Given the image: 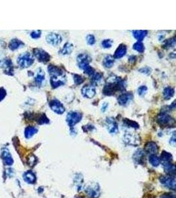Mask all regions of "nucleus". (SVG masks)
Instances as JSON below:
<instances>
[{
	"label": "nucleus",
	"instance_id": "e433bc0d",
	"mask_svg": "<svg viewBox=\"0 0 176 198\" xmlns=\"http://www.w3.org/2000/svg\"><path fill=\"white\" fill-rule=\"evenodd\" d=\"M73 79H74V82L76 85H81V83H83L84 82V81H85V78L83 77V76L80 75H77V74H74L73 75Z\"/></svg>",
	"mask_w": 176,
	"mask_h": 198
},
{
	"label": "nucleus",
	"instance_id": "f03ea898",
	"mask_svg": "<svg viewBox=\"0 0 176 198\" xmlns=\"http://www.w3.org/2000/svg\"><path fill=\"white\" fill-rule=\"evenodd\" d=\"M34 59L29 52H25L20 55L17 58L19 66L23 68H26L33 65Z\"/></svg>",
	"mask_w": 176,
	"mask_h": 198
},
{
	"label": "nucleus",
	"instance_id": "8fccbe9b",
	"mask_svg": "<svg viewBox=\"0 0 176 198\" xmlns=\"http://www.w3.org/2000/svg\"><path fill=\"white\" fill-rule=\"evenodd\" d=\"M0 64H1V60H0Z\"/></svg>",
	"mask_w": 176,
	"mask_h": 198
},
{
	"label": "nucleus",
	"instance_id": "ea45409f",
	"mask_svg": "<svg viewBox=\"0 0 176 198\" xmlns=\"http://www.w3.org/2000/svg\"><path fill=\"white\" fill-rule=\"evenodd\" d=\"M86 42L89 45H93L96 42V39L93 34H88L86 36Z\"/></svg>",
	"mask_w": 176,
	"mask_h": 198
},
{
	"label": "nucleus",
	"instance_id": "a211bd4d",
	"mask_svg": "<svg viewBox=\"0 0 176 198\" xmlns=\"http://www.w3.org/2000/svg\"><path fill=\"white\" fill-rule=\"evenodd\" d=\"M2 158L6 165L11 166L13 163V159L12 158L10 152L7 149H3L2 150Z\"/></svg>",
	"mask_w": 176,
	"mask_h": 198
},
{
	"label": "nucleus",
	"instance_id": "393cba45",
	"mask_svg": "<svg viewBox=\"0 0 176 198\" xmlns=\"http://www.w3.org/2000/svg\"><path fill=\"white\" fill-rule=\"evenodd\" d=\"M73 50V45L70 42H67L65 44V45L63 46V48L61 50V52H59V53H61L62 55H68L70 54Z\"/></svg>",
	"mask_w": 176,
	"mask_h": 198
},
{
	"label": "nucleus",
	"instance_id": "58836bf2",
	"mask_svg": "<svg viewBox=\"0 0 176 198\" xmlns=\"http://www.w3.org/2000/svg\"><path fill=\"white\" fill-rule=\"evenodd\" d=\"M175 44V38H173L168 39V40H166L165 42H164V45L165 48H171V47L174 46Z\"/></svg>",
	"mask_w": 176,
	"mask_h": 198
},
{
	"label": "nucleus",
	"instance_id": "20e7f679",
	"mask_svg": "<svg viewBox=\"0 0 176 198\" xmlns=\"http://www.w3.org/2000/svg\"><path fill=\"white\" fill-rule=\"evenodd\" d=\"M157 121L160 125L163 126H170L175 124L174 119L166 112L160 113L158 116Z\"/></svg>",
	"mask_w": 176,
	"mask_h": 198
},
{
	"label": "nucleus",
	"instance_id": "6e6552de",
	"mask_svg": "<svg viewBox=\"0 0 176 198\" xmlns=\"http://www.w3.org/2000/svg\"><path fill=\"white\" fill-rule=\"evenodd\" d=\"M160 182L164 186L170 188L171 189H175V176H162L160 177Z\"/></svg>",
	"mask_w": 176,
	"mask_h": 198
},
{
	"label": "nucleus",
	"instance_id": "2eb2a0df",
	"mask_svg": "<svg viewBox=\"0 0 176 198\" xmlns=\"http://www.w3.org/2000/svg\"><path fill=\"white\" fill-rule=\"evenodd\" d=\"M133 98V96L131 92H124L119 96L118 101V103L121 106H126L131 102Z\"/></svg>",
	"mask_w": 176,
	"mask_h": 198
},
{
	"label": "nucleus",
	"instance_id": "49530a36",
	"mask_svg": "<svg viewBox=\"0 0 176 198\" xmlns=\"http://www.w3.org/2000/svg\"><path fill=\"white\" fill-rule=\"evenodd\" d=\"M170 143L171 145H172L173 146H175V132L173 133L172 136H171V137Z\"/></svg>",
	"mask_w": 176,
	"mask_h": 198
},
{
	"label": "nucleus",
	"instance_id": "0eeeda50",
	"mask_svg": "<svg viewBox=\"0 0 176 198\" xmlns=\"http://www.w3.org/2000/svg\"><path fill=\"white\" fill-rule=\"evenodd\" d=\"M33 54L39 62L42 63H47L50 60V55L40 48H35L33 50Z\"/></svg>",
	"mask_w": 176,
	"mask_h": 198
},
{
	"label": "nucleus",
	"instance_id": "473e14b6",
	"mask_svg": "<svg viewBox=\"0 0 176 198\" xmlns=\"http://www.w3.org/2000/svg\"><path fill=\"white\" fill-rule=\"evenodd\" d=\"M102 79V75L100 73H94V74L92 76V81L94 85H98L101 82Z\"/></svg>",
	"mask_w": 176,
	"mask_h": 198
},
{
	"label": "nucleus",
	"instance_id": "dca6fc26",
	"mask_svg": "<svg viewBox=\"0 0 176 198\" xmlns=\"http://www.w3.org/2000/svg\"><path fill=\"white\" fill-rule=\"evenodd\" d=\"M145 151L150 155H156L158 152V147L157 144L153 141L148 142L145 147Z\"/></svg>",
	"mask_w": 176,
	"mask_h": 198
},
{
	"label": "nucleus",
	"instance_id": "37998d69",
	"mask_svg": "<svg viewBox=\"0 0 176 198\" xmlns=\"http://www.w3.org/2000/svg\"><path fill=\"white\" fill-rule=\"evenodd\" d=\"M7 95V92L5 88L0 87V102L2 101Z\"/></svg>",
	"mask_w": 176,
	"mask_h": 198
},
{
	"label": "nucleus",
	"instance_id": "72a5a7b5",
	"mask_svg": "<svg viewBox=\"0 0 176 198\" xmlns=\"http://www.w3.org/2000/svg\"><path fill=\"white\" fill-rule=\"evenodd\" d=\"M133 48L138 52H140V53H142L144 51H145V46L141 42H137L133 44Z\"/></svg>",
	"mask_w": 176,
	"mask_h": 198
},
{
	"label": "nucleus",
	"instance_id": "c03bdc74",
	"mask_svg": "<svg viewBox=\"0 0 176 198\" xmlns=\"http://www.w3.org/2000/svg\"><path fill=\"white\" fill-rule=\"evenodd\" d=\"M139 71L141 72V73H143V74H145L149 75L151 73V69L149 68V67H143L141 69H140Z\"/></svg>",
	"mask_w": 176,
	"mask_h": 198
},
{
	"label": "nucleus",
	"instance_id": "de8ad7c7",
	"mask_svg": "<svg viewBox=\"0 0 176 198\" xmlns=\"http://www.w3.org/2000/svg\"><path fill=\"white\" fill-rule=\"evenodd\" d=\"M107 107H108V103H104L102 104V108H101L102 112H106V110L107 109Z\"/></svg>",
	"mask_w": 176,
	"mask_h": 198
},
{
	"label": "nucleus",
	"instance_id": "423d86ee",
	"mask_svg": "<svg viewBox=\"0 0 176 198\" xmlns=\"http://www.w3.org/2000/svg\"><path fill=\"white\" fill-rule=\"evenodd\" d=\"M124 141L127 145H131V146H137L141 143V138L137 134L134 133H125L123 137Z\"/></svg>",
	"mask_w": 176,
	"mask_h": 198
},
{
	"label": "nucleus",
	"instance_id": "cd10ccee",
	"mask_svg": "<svg viewBox=\"0 0 176 198\" xmlns=\"http://www.w3.org/2000/svg\"><path fill=\"white\" fill-rule=\"evenodd\" d=\"M174 89L171 87H167L164 88V89L163 91V95L164 97L166 100H169L171 97H173L174 95Z\"/></svg>",
	"mask_w": 176,
	"mask_h": 198
},
{
	"label": "nucleus",
	"instance_id": "aec40b11",
	"mask_svg": "<svg viewBox=\"0 0 176 198\" xmlns=\"http://www.w3.org/2000/svg\"><path fill=\"white\" fill-rule=\"evenodd\" d=\"M132 33H133L134 38L137 39L138 42H141L146 37L148 34V31L145 30H135L132 31Z\"/></svg>",
	"mask_w": 176,
	"mask_h": 198
},
{
	"label": "nucleus",
	"instance_id": "39448f33",
	"mask_svg": "<svg viewBox=\"0 0 176 198\" xmlns=\"http://www.w3.org/2000/svg\"><path fill=\"white\" fill-rule=\"evenodd\" d=\"M86 194L90 198H98L100 195V188L98 183H91L85 189Z\"/></svg>",
	"mask_w": 176,
	"mask_h": 198
},
{
	"label": "nucleus",
	"instance_id": "7c9ffc66",
	"mask_svg": "<svg viewBox=\"0 0 176 198\" xmlns=\"http://www.w3.org/2000/svg\"><path fill=\"white\" fill-rule=\"evenodd\" d=\"M50 83L53 88H56L65 84V82L58 79V78H50Z\"/></svg>",
	"mask_w": 176,
	"mask_h": 198
},
{
	"label": "nucleus",
	"instance_id": "9d476101",
	"mask_svg": "<svg viewBox=\"0 0 176 198\" xmlns=\"http://www.w3.org/2000/svg\"><path fill=\"white\" fill-rule=\"evenodd\" d=\"M90 62V58L86 54H80L77 56V63L78 66L80 69L83 70H85L86 69L89 67Z\"/></svg>",
	"mask_w": 176,
	"mask_h": 198
},
{
	"label": "nucleus",
	"instance_id": "79ce46f5",
	"mask_svg": "<svg viewBox=\"0 0 176 198\" xmlns=\"http://www.w3.org/2000/svg\"><path fill=\"white\" fill-rule=\"evenodd\" d=\"M147 90H148V88H147L146 86L142 85L141 87H139L138 88V94L140 96H143L146 93Z\"/></svg>",
	"mask_w": 176,
	"mask_h": 198
},
{
	"label": "nucleus",
	"instance_id": "1a4fd4ad",
	"mask_svg": "<svg viewBox=\"0 0 176 198\" xmlns=\"http://www.w3.org/2000/svg\"><path fill=\"white\" fill-rule=\"evenodd\" d=\"M49 105L52 111L56 113L57 114H62L65 111V108L63 104L57 99L51 100L49 103Z\"/></svg>",
	"mask_w": 176,
	"mask_h": 198
},
{
	"label": "nucleus",
	"instance_id": "9b49d317",
	"mask_svg": "<svg viewBox=\"0 0 176 198\" xmlns=\"http://www.w3.org/2000/svg\"><path fill=\"white\" fill-rule=\"evenodd\" d=\"M46 38L47 42L53 46H58L62 41V36L59 34L55 33H50L48 34Z\"/></svg>",
	"mask_w": 176,
	"mask_h": 198
},
{
	"label": "nucleus",
	"instance_id": "5701e85b",
	"mask_svg": "<svg viewBox=\"0 0 176 198\" xmlns=\"http://www.w3.org/2000/svg\"><path fill=\"white\" fill-rule=\"evenodd\" d=\"M45 79V73L44 72V71L42 70V69H39L37 76L35 77V81L36 83H37L38 86L42 85V84L43 83Z\"/></svg>",
	"mask_w": 176,
	"mask_h": 198
},
{
	"label": "nucleus",
	"instance_id": "f257e3e1",
	"mask_svg": "<svg viewBox=\"0 0 176 198\" xmlns=\"http://www.w3.org/2000/svg\"><path fill=\"white\" fill-rule=\"evenodd\" d=\"M125 83L117 76L110 77L104 88V94L110 96L118 91H124L125 88Z\"/></svg>",
	"mask_w": 176,
	"mask_h": 198
},
{
	"label": "nucleus",
	"instance_id": "f704fd0d",
	"mask_svg": "<svg viewBox=\"0 0 176 198\" xmlns=\"http://www.w3.org/2000/svg\"><path fill=\"white\" fill-rule=\"evenodd\" d=\"M37 122L39 124L42 125V124H48L50 122V121L44 114H40L39 116V117L38 118V120H37Z\"/></svg>",
	"mask_w": 176,
	"mask_h": 198
},
{
	"label": "nucleus",
	"instance_id": "f8f14e48",
	"mask_svg": "<svg viewBox=\"0 0 176 198\" xmlns=\"http://www.w3.org/2000/svg\"><path fill=\"white\" fill-rule=\"evenodd\" d=\"M107 130L111 134H115L118 131V125L113 118H107L106 120Z\"/></svg>",
	"mask_w": 176,
	"mask_h": 198
},
{
	"label": "nucleus",
	"instance_id": "6ab92c4d",
	"mask_svg": "<svg viewBox=\"0 0 176 198\" xmlns=\"http://www.w3.org/2000/svg\"><path fill=\"white\" fill-rule=\"evenodd\" d=\"M127 53V46L125 44H121L118 46V48L115 50L114 58L115 59H120L123 57Z\"/></svg>",
	"mask_w": 176,
	"mask_h": 198
},
{
	"label": "nucleus",
	"instance_id": "c756f323",
	"mask_svg": "<svg viewBox=\"0 0 176 198\" xmlns=\"http://www.w3.org/2000/svg\"><path fill=\"white\" fill-rule=\"evenodd\" d=\"M160 159V162L162 161V163H169V162H171V160L173 159V157L172 155H171L170 153H167L165 151H164L162 153Z\"/></svg>",
	"mask_w": 176,
	"mask_h": 198
},
{
	"label": "nucleus",
	"instance_id": "4468645a",
	"mask_svg": "<svg viewBox=\"0 0 176 198\" xmlns=\"http://www.w3.org/2000/svg\"><path fill=\"white\" fill-rule=\"evenodd\" d=\"M49 74L50 75V78H58L59 77L63 76V71L61 68L56 66L50 65L48 67Z\"/></svg>",
	"mask_w": 176,
	"mask_h": 198
},
{
	"label": "nucleus",
	"instance_id": "c85d7f7f",
	"mask_svg": "<svg viewBox=\"0 0 176 198\" xmlns=\"http://www.w3.org/2000/svg\"><path fill=\"white\" fill-rule=\"evenodd\" d=\"M74 183L78 190H80L83 185V177L81 174H77L74 177Z\"/></svg>",
	"mask_w": 176,
	"mask_h": 198
},
{
	"label": "nucleus",
	"instance_id": "4be33fe9",
	"mask_svg": "<svg viewBox=\"0 0 176 198\" xmlns=\"http://www.w3.org/2000/svg\"><path fill=\"white\" fill-rule=\"evenodd\" d=\"M24 46V43L21 41V40L17 38L12 39L9 43V48L12 51L17 50L19 48H21V46Z\"/></svg>",
	"mask_w": 176,
	"mask_h": 198
},
{
	"label": "nucleus",
	"instance_id": "2f4dec72",
	"mask_svg": "<svg viewBox=\"0 0 176 198\" xmlns=\"http://www.w3.org/2000/svg\"><path fill=\"white\" fill-rule=\"evenodd\" d=\"M149 162L154 167H157L160 164V159L156 155H150L149 157Z\"/></svg>",
	"mask_w": 176,
	"mask_h": 198
},
{
	"label": "nucleus",
	"instance_id": "bb28decb",
	"mask_svg": "<svg viewBox=\"0 0 176 198\" xmlns=\"http://www.w3.org/2000/svg\"><path fill=\"white\" fill-rule=\"evenodd\" d=\"M38 132L37 128L33 126H29L25 129V136L26 139H30Z\"/></svg>",
	"mask_w": 176,
	"mask_h": 198
},
{
	"label": "nucleus",
	"instance_id": "09e8293b",
	"mask_svg": "<svg viewBox=\"0 0 176 198\" xmlns=\"http://www.w3.org/2000/svg\"><path fill=\"white\" fill-rule=\"evenodd\" d=\"M136 60H137V58H136L135 56H131L129 58V61L131 63H134L135 62Z\"/></svg>",
	"mask_w": 176,
	"mask_h": 198
},
{
	"label": "nucleus",
	"instance_id": "7ed1b4c3",
	"mask_svg": "<svg viewBox=\"0 0 176 198\" xmlns=\"http://www.w3.org/2000/svg\"><path fill=\"white\" fill-rule=\"evenodd\" d=\"M83 115L81 112L77 111H71L68 113L67 116V123L70 127H73L82 120Z\"/></svg>",
	"mask_w": 176,
	"mask_h": 198
},
{
	"label": "nucleus",
	"instance_id": "a878e982",
	"mask_svg": "<svg viewBox=\"0 0 176 198\" xmlns=\"http://www.w3.org/2000/svg\"><path fill=\"white\" fill-rule=\"evenodd\" d=\"M164 169L166 173L170 174V175H172V174H175V167L174 164L171 163V162L169 163H162Z\"/></svg>",
	"mask_w": 176,
	"mask_h": 198
},
{
	"label": "nucleus",
	"instance_id": "c9c22d12",
	"mask_svg": "<svg viewBox=\"0 0 176 198\" xmlns=\"http://www.w3.org/2000/svg\"><path fill=\"white\" fill-rule=\"evenodd\" d=\"M124 124H125V126L127 127H131L133 128H139V125L137 123H136L134 121H132L128 119H125L124 120Z\"/></svg>",
	"mask_w": 176,
	"mask_h": 198
},
{
	"label": "nucleus",
	"instance_id": "ddd939ff",
	"mask_svg": "<svg viewBox=\"0 0 176 198\" xmlns=\"http://www.w3.org/2000/svg\"><path fill=\"white\" fill-rule=\"evenodd\" d=\"M81 92L85 98L92 99L96 95V88L93 85H86L83 87Z\"/></svg>",
	"mask_w": 176,
	"mask_h": 198
},
{
	"label": "nucleus",
	"instance_id": "b1692460",
	"mask_svg": "<svg viewBox=\"0 0 176 198\" xmlns=\"http://www.w3.org/2000/svg\"><path fill=\"white\" fill-rule=\"evenodd\" d=\"M114 58L111 55H107L103 60V65L106 68H111L114 64Z\"/></svg>",
	"mask_w": 176,
	"mask_h": 198
},
{
	"label": "nucleus",
	"instance_id": "412c9836",
	"mask_svg": "<svg viewBox=\"0 0 176 198\" xmlns=\"http://www.w3.org/2000/svg\"><path fill=\"white\" fill-rule=\"evenodd\" d=\"M23 179L26 182L29 184H34L37 180V177H36L32 171H27L24 173Z\"/></svg>",
	"mask_w": 176,
	"mask_h": 198
},
{
	"label": "nucleus",
	"instance_id": "a18cd8bd",
	"mask_svg": "<svg viewBox=\"0 0 176 198\" xmlns=\"http://www.w3.org/2000/svg\"><path fill=\"white\" fill-rule=\"evenodd\" d=\"M161 198H175V195L171 194V193H164L161 196Z\"/></svg>",
	"mask_w": 176,
	"mask_h": 198
},
{
	"label": "nucleus",
	"instance_id": "4c0bfd02",
	"mask_svg": "<svg viewBox=\"0 0 176 198\" xmlns=\"http://www.w3.org/2000/svg\"><path fill=\"white\" fill-rule=\"evenodd\" d=\"M112 43L113 41L111 39H105L101 42V44H102V46L104 48L108 49V48H111V46H112Z\"/></svg>",
	"mask_w": 176,
	"mask_h": 198
},
{
	"label": "nucleus",
	"instance_id": "f3484780",
	"mask_svg": "<svg viewBox=\"0 0 176 198\" xmlns=\"http://www.w3.org/2000/svg\"><path fill=\"white\" fill-rule=\"evenodd\" d=\"M133 159L135 163L139 164H143L145 160V153L141 149H138L133 154Z\"/></svg>",
	"mask_w": 176,
	"mask_h": 198
},
{
	"label": "nucleus",
	"instance_id": "a19ab883",
	"mask_svg": "<svg viewBox=\"0 0 176 198\" xmlns=\"http://www.w3.org/2000/svg\"><path fill=\"white\" fill-rule=\"evenodd\" d=\"M41 36V31H34L30 33V36L33 39H38Z\"/></svg>",
	"mask_w": 176,
	"mask_h": 198
}]
</instances>
